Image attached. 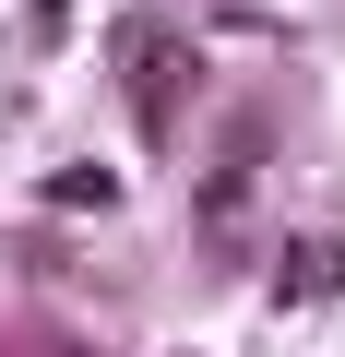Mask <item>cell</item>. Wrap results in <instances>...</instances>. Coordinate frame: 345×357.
I'll use <instances>...</instances> for the list:
<instances>
[{
	"mask_svg": "<svg viewBox=\"0 0 345 357\" xmlns=\"http://www.w3.org/2000/svg\"><path fill=\"white\" fill-rule=\"evenodd\" d=\"M191 84H203V60H191L179 36H167V24H131V119H143V143H167V131H179Z\"/></svg>",
	"mask_w": 345,
	"mask_h": 357,
	"instance_id": "1",
	"label": "cell"
},
{
	"mask_svg": "<svg viewBox=\"0 0 345 357\" xmlns=\"http://www.w3.org/2000/svg\"><path fill=\"white\" fill-rule=\"evenodd\" d=\"M333 286H345V238H298V250H286V274H274V298H286V310H309V298H333Z\"/></svg>",
	"mask_w": 345,
	"mask_h": 357,
	"instance_id": "2",
	"label": "cell"
}]
</instances>
